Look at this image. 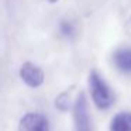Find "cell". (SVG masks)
<instances>
[{
	"label": "cell",
	"instance_id": "1",
	"mask_svg": "<svg viewBox=\"0 0 131 131\" xmlns=\"http://www.w3.org/2000/svg\"><path fill=\"white\" fill-rule=\"evenodd\" d=\"M89 88H90V94L94 104L99 108H107L113 103V94L110 92V88L107 83L103 80L97 72H92L89 75Z\"/></svg>",
	"mask_w": 131,
	"mask_h": 131
},
{
	"label": "cell",
	"instance_id": "2",
	"mask_svg": "<svg viewBox=\"0 0 131 131\" xmlns=\"http://www.w3.org/2000/svg\"><path fill=\"white\" fill-rule=\"evenodd\" d=\"M73 117H75L76 131H92L90 118H89V113H88V102H86L85 93H82V92L79 93L76 102H75Z\"/></svg>",
	"mask_w": 131,
	"mask_h": 131
},
{
	"label": "cell",
	"instance_id": "3",
	"mask_svg": "<svg viewBox=\"0 0 131 131\" xmlns=\"http://www.w3.org/2000/svg\"><path fill=\"white\" fill-rule=\"evenodd\" d=\"M20 78L30 88H38L44 83V72L40 66L31 62H26L20 68Z\"/></svg>",
	"mask_w": 131,
	"mask_h": 131
},
{
	"label": "cell",
	"instance_id": "4",
	"mask_svg": "<svg viewBox=\"0 0 131 131\" xmlns=\"http://www.w3.org/2000/svg\"><path fill=\"white\" fill-rule=\"evenodd\" d=\"M18 131H49L48 121L38 113H28L20 120Z\"/></svg>",
	"mask_w": 131,
	"mask_h": 131
},
{
	"label": "cell",
	"instance_id": "5",
	"mask_svg": "<svg viewBox=\"0 0 131 131\" xmlns=\"http://www.w3.org/2000/svg\"><path fill=\"white\" fill-rule=\"evenodd\" d=\"M110 131H131V113L123 111L113 117Z\"/></svg>",
	"mask_w": 131,
	"mask_h": 131
},
{
	"label": "cell",
	"instance_id": "6",
	"mask_svg": "<svg viewBox=\"0 0 131 131\" xmlns=\"http://www.w3.org/2000/svg\"><path fill=\"white\" fill-rule=\"evenodd\" d=\"M114 63L121 72H131V49L123 48L114 54Z\"/></svg>",
	"mask_w": 131,
	"mask_h": 131
},
{
	"label": "cell",
	"instance_id": "7",
	"mask_svg": "<svg viewBox=\"0 0 131 131\" xmlns=\"http://www.w3.org/2000/svg\"><path fill=\"white\" fill-rule=\"evenodd\" d=\"M55 106H57L59 110H66V108L69 107V96H68L66 93H62V94H61V96L57 99Z\"/></svg>",
	"mask_w": 131,
	"mask_h": 131
},
{
	"label": "cell",
	"instance_id": "8",
	"mask_svg": "<svg viewBox=\"0 0 131 131\" xmlns=\"http://www.w3.org/2000/svg\"><path fill=\"white\" fill-rule=\"evenodd\" d=\"M61 31H62V34H65V35H71L72 32H73V27H72L69 23H62L61 24Z\"/></svg>",
	"mask_w": 131,
	"mask_h": 131
},
{
	"label": "cell",
	"instance_id": "9",
	"mask_svg": "<svg viewBox=\"0 0 131 131\" xmlns=\"http://www.w3.org/2000/svg\"><path fill=\"white\" fill-rule=\"evenodd\" d=\"M49 3H55V2H58V0H48Z\"/></svg>",
	"mask_w": 131,
	"mask_h": 131
}]
</instances>
